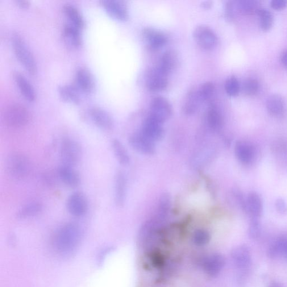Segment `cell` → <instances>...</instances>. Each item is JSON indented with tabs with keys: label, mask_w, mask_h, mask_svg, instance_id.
<instances>
[{
	"label": "cell",
	"mask_w": 287,
	"mask_h": 287,
	"mask_svg": "<svg viewBox=\"0 0 287 287\" xmlns=\"http://www.w3.org/2000/svg\"><path fill=\"white\" fill-rule=\"evenodd\" d=\"M82 239L81 226L76 223H66L58 231L54 245L59 255L64 257L72 256L77 251Z\"/></svg>",
	"instance_id": "6da1fadb"
},
{
	"label": "cell",
	"mask_w": 287,
	"mask_h": 287,
	"mask_svg": "<svg viewBox=\"0 0 287 287\" xmlns=\"http://www.w3.org/2000/svg\"><path fill=\"white\" fill-rule=\"evenodd\" d=\"M7 172L11 177L17 180L26 178L31 172L32 164L27 157L20 153H14L7 158Z\"/></svg>",
	"instance_id": "7a4b0ae2"
},
{
	"label": "cell",
	"mask_w": 287,
	"mask_h": 287,
	"mask_svg": "<svg viewBox=\"0 0 287 287\" xmlns=\"http://www.w3.org/2000/svg\"><path fill=\"white\" fill-rule=\"evenodd\" d=\"M11 43L15 55L20 64L29 74L35 75L37 72L36 62L24 41L19 35H14L12 37Z\"/></svg>",
	"instance_id": "3957f363"
},
{
	"label": "cell",
	"mask_w": 287,
	"mask_h": 287,
	"mask_svg": "<svg viewBox=\"0 0 287 287\" xmlns=\"http://www.w3.org/2000/svg\"><path fill=\"white\" fill-rule=\"evenodd\" d=\"M30 119V114L26 108L20 104L9 106L4 112V122L10 127H22L26 125Z\"/></svg>",
	"instance_id": "277c9868"
},
{
	"label": "cell",
	"mask_w": 287,
	"mask_h": 287,
	"mask_svg": "<svg viewBox=\"0 0 287 287\" xmlns=\"http://www.w3.org/2000/svg\"><path fill=\"white\" fill-rule=\"evenodd\" d=\"M60 156L64 165L73 166L80 161L82 156V148L77 141L66 138L62 140L60 148Z\"/></svg>",
	"instance_id": "5b68a950"
},
{
	"label": "cell",
	"mask_w": 287,
	"mask_h": 287,
	"mask_svg": "<svg viewBox=\"0 0 287 287\" xmlns=\"http://www.w3.org/2000/svg\"><path fill=\"white\" fill-rule=\"evenodd\" d=\"M172 114V108L167 99L162 97L154 98L150 107L151 117L162 123L168 120Z\"/></svg>",
	"instance_id": "8992f818"
},
{
	"label": "cell",
	"mask_w": 287,
	"mask_h": 287,
	"mask_svg": "<svg viewBox=\"0 0 287 287\" xmlns=\"http://www.w3.org/2000/svg\"><path fill=\"white\" fill-rule=\"evenodd\" d=\"M194 39L203 49L213 48L217 43V37L210 28L201 25L195 29L193 32Z\"/></svg>",
	"instance_id": "52a82bcc"
},
{
	"label": "cell",
	"mask_w": 287,
	"mask_h": 287,
	"mask_svg": "<svg viewBox=\"0 0 287 287\" xmlns=\"http://www.w3.org/2000/svg\"><path fill=\"white\" fill-rule=\"evenodd\" d=\"M128 141L133 149L143 155H153L156 153L155 143L145 136L141 131L132 134Z\"/></svg>",
	"instance_id": "ba28073f"
},
{
	"label": "cell",
	"mask_w": 287,
	"mask_h": 287,
	"mask_svg": "<svg viewBox=\"0 0 287 287\" xmlns=\"http://www.w3.org/2000/svg\"><path fill=\"white\" fill-rule=\"evenodd\" d=\"M66 206L70 214L80 217L84 215L88 210V202L84 194L76 192L69 197Z\"/></svg>",
	"instance_id": "9c48e42d"
},
{
	"label": "cell",
	"mask_w": 287,
	"mask_h": 287,
	"mask_svg": "<svg viewBox=\"0 0 287 287\" xmlns=\"http://www.w3.org/2000/svg\"><path fill=\"white\" fill-rule=\"evenodd\" d=\"M101 5L108 15L116 20L125 22L128 18V12L125 2L116 0L101 1Z\"/></svg>",
	"instance_id": "30bf717a"
},
{
	"label": "cell",
	"mask_w": 287,
	"mask_h": 287,
	"mask_svg": "<svg viewBox=\"0 0 287 287\" xmlns=\"http://www.w3.org/2000/svg\"><path fill=\"white\" fill-rule=\"evenodd\" d=\"M226 264V259L220 253H212L206 256L202 261V268L208 276H217Z\"/></svg>",
	"instance_id": "8fae6325"
},
{
	"label": "cell",
	"mask_w": 287,
	"mask_h": 287,
	"mask_svg": "<svg viewBox=\"0 0 287 287\" xmlns=\"http://www.w3.org/2000/svg\"><path fill=\"white\" fill-rule=\"evenodd\" d=\"M162 124L163 123L159 121L148 116L144 121L141 132L154 142L160 141L164 136V129Z\"/></svg>",
	"instance_id": "7c38bea8"
},
{
	"label": "cell",
	"mask_w": 287,
	"mask_h": 287,
	"mask_svg": "<svg viewBox=\"0 0 287 287\" xmlns=\"http://www.w3.org/2000/svg\"><path fill=\"white\" fill-rule=\"evenodd\" d=\"M235 152L237 159L244 164H251L255 160V149L247 141H238L235 145Z\"/></svg>",
	"instance_id": "4fadbf2b"
},
{
	"label": "cell",
	"mask_w": 287,
	"mask_h": 287,
	"mask_svg": "<svg viewBox=\"0 0 287 287\" xmlns=\"http://www.w3.org/2000/svg\"><path fill=\"white\" fill-rule=\"evenodd\" d=\"M147 88L151 91H160L164 90L168 85L167 75L161 72L157 68L150 72L147 78Z\"/></svg>",
	"instance_id": "5bb4252c"
},
{
	"label": "cell",
	"mask_w": 287,
	"mask_h": 287,
	"mask_svg": "<svg viewBox=\"0 0 287 287\" xmlns=\"http://www.w3.org/2000/svg\"><path fill=\"white\" fill-rule=\"evenodd\" d=\"M89 115L95 125L102 130L109 131L114 128V120L111 115L101 108H93L90 110Z\"/></svg>",
	"instance_id": "9a60e30c"
},
{
	"label": "cell",
	"mask_w": 287,
	"mask_h": 287,
	"mask_svg": "<svg viewBox=\"0 0 287 287\" xmlns=\"http://www.w3.org/2000/svg\"><path fill=\"white\" fill-rule=\"evenodd\" d=\"M263 211V203L260 195L255 192L248 194L246 198V212L251 218H259Z\"/></svg>",
	"instance_id": "2e32d148"
},
{
	"label": "cell",
	"mask_w": 287,
	"mask_h": 287,
	"mask_svg": "<svg viewBox=\"0 0 287 287\" xmlns=\"http://www.w3.org/2000/svg\"><path fill=\"white\" fill-rule=\"evenodd\" d=\"M143 35L149 46L153 49H159L164 47L168 41L167 37L164 33L155 29L145 28Z\"/></svg>",
	"instance_id": "e0dca14e"
},
{
	"label": "cell",
	"mask_w": 287,
	"mask_h": 287,
	"mask_svg": "<svg viewBox=\"0 0 287 287\" xmlns=\"http://www.w3.org/2000/svg\"><path fill=\"white\" fill-rule=\"evenodd\" d=\"M127 190V178L125 174L119 171L116 174L115 185V199L116 205L122 207L125 202Z\"/></svg>",
	"instance_id": "ac0fdd59"
},
{
	"label": "cell",
	"mask_w": 287,
	"mask_h": 287,
	"mask_svg": "<svg viewBox=\"0 0 287 287\" xmlns=\"http://www.w3.org/2000/svg\"><path fill=\"white\" fill-rule=\"evenodd\" d=\"M58 174L60 180L66 186L70 188H76L80 185L81 177L73 167L63 165L58 169Z\"/></svg>",
	"instance_id": "d6986e66"
},
{
	"label": "cell",
	"mask_w": 287,
	"mask_h": 287,
	"mask_svg": "<svg viewBox=\"0 0 287 287\" xmlns=\"http://www.w3.org/2000/svg\"><path fill=\"white\" fill-rule=\"evenodd\" d=\"M231 256L235 265L239 269H246L251 264V253L246 246L243 245L234 249Z\"/></svg>",
	"instance_id": "ffe728a7"
},
{
	"label": "cell",
	"mask_w": 287,
	"mask_h": 287,
	"mask_svg": "<svg viewBox=\"0 0 287 287\" xmlns=\"http://www.w3.org/2000/svg\"><path fill=\"white\" fill-rule=\"evenodd\" d=\"M76 78L78 88L82 91L89 93L93 90L95 86L94 78L88 69H78Z\"/></svg>",
	"instance_id": "44dd1931"
},
{
	"label": "cell",
	"mask_w": 287,
	"mask_h": 287,
	"mask_svg": "<svg viewBox=\"0 0 287 287\" xmlns=\"http://www.w3.org/2000/svg\"><path fill=\"white\" fill-rule=\"evenodd\" d=\"M14 78L16 85L23 97L28 101L33 102L36 99V93L31 83L22 74L15 73Z\"/></svg>",
	"instance_id": "7402d4cb"
},
{
	"label": "cell",
	"mask_w": 287,
	"mask_h": 287,
	"mask_svg": "<svg viewBox=\"0 0 287 287\" xmlns=\"http://www.w3.org/2000/svg\"><path fill=\"white\" fill-rule=\"evenodd\" d=\"M80 29L73 26L72 24L66 25L64 29V38L65 42L70 47L78 48L81 46L82 40Z\"/></svg>",
	"instance_id": "603a6c76"
},
{
	"label": "cell",
	"mask_w": 287,
	"mask_h": 287,
	"mask_svg": "<svg viewBox=\"0 0 287 287\" xmlns=\"http://www.w3.org/2000/svg\"><path fill=\"white\" fill-rule=\"evenodd\" d=\"M267 108L269 114L276 118L282 117L286 111L284 100L280 95L277 94L272 95L268 98Z\"/></svg>",
	"instance_id": "cb8c5ba5"
},
{
	"label": "cell",
	"mask_w": 287,
	"mask_h": 287,
	"mask_svg": "<svg viewBox=\"0 0 287 287\" xmlns=\"http://www.w3.org/2000/svg\"><path fill=\"white\" fill-rule=\"evenodd\" d=\"M177 59L176 53L173 51H166L162 56L159 64L157 68L161 72L168 76L170 73L172 72L173 69L176 67Z\"/></svg>",
	"instance_id": "d4e9b609"
},
{
	"label": "cell",
	"mask_w": 287,
	"mask_h": 287,
	"mask_svg": "<svg viewBox=\"0 0 287 287\" xmlns=\"http://www.w3.org/2000/svg\"><path fill=\"white\" fill-rule=\"evenodd\" d=\"M43 209V205L39 202H32L24 205L19 210L17 217L19 219H27L39 215Z\"/></svg>",
	"instance_id": "484cf974"
},
{
	"label": "cell",
	"mask_w": 287,
	"mask_h": 287,
	"mask_svg": "<svg viewBox=\"0 0 287 287\" xmlns=\"http://www.w3.org/2000/svg\"><path fill=\"white\" fill-rule=\"evenodd\" d=\"M64 12L73 26L81 29L85 27V21L77 8L70 4H66L64 6Z\"/></svg>",
	"instance_id": "4316f807"
},
{
	"label": "cell",
	"mask_w": 287,
	"mask_h": 287,
	"mask_svg": "<svg viewBox=\"0 0 287 287\" xmlns=\"http://www.w3.org/2000/svg\"><path fill=\"white\" fill-rule=\"evenodd\" d=\"M59 93L61 98L64 101L70 103L79 104L81 98L78 90L72 85H64L60 86Z\"/></svg>",
	"instance_id": "83f0119b"
},
{
	"label": "cell",
	"mask_w": 287,
	"mask_h": 287,
	"mask_svg": "<svg viewBox=\"0 0 287 287\" xmlns=\"http://www.w3.org/2000/svg\"><path fill=\"white\" fill-rule=\"evenodd\" d=\"M200 102H201L197 90H192L187 94L184 105L183 111L186 115H193L198 109Z\"/></svg>",
	"instance_id": "f1b7e54d"
},
{
	"label": "cell",
	"mask_w": 287,
	"mask_h": 287,
	"mask_svg": "<svg viewBox=\"0 0 287 287\" xmlns=\"http://www.w3.org/2000/svg\"><path fill=\"white\" fill-rule=\"evenodd\" d=\"M207 125L211 130L219 131L223 125V119L220 112L215 108L212 107L207 111L206 115Z\"/></svg>",
	"instance_id": "f546056e"
},
{
	"label": "cell",
	"mask_w": 287,
	"mask_h": 287,
	"mask_svg": "<svg viewBox=\"0 0 287 287\" xmlns=\"http://www.w3.org/2000/svg\"><path fill=\"white\" fill-rule=\"evenodd\" d=\"M112 147L116 159L121 164L126 165L130 163V156L127 150L119 139H115L112 141Z\"/></svg>",
	"instance_id": "4dcf8cb0"
},
{
	"label": "cell",
	"mask_w": 287,
	"mask_h": 287,
	"mask_svg": "<svg viewBox=\"0 0 287 287\" xmlns=\"http://www.w3.org/2000/svg\"><path fill=\"white\" fill-rule=\"evenodd\" d=\"M171 206V198L168 193L162 194L160 198L157 216L165 220Z\"/></svg>",
	"instance_id": "1f68e13d"
},
{
	"label": "cell",
	"mask_w": 287,
	"mask_h": 287,
	"mask_svg": "<svg viewBox=\"0 0 287 287\" xmlns=\"http://www.w3.org/2000/svg\"><path fill=\"white\" fill-rule=\"evenodd\" d=\"M287 245V237L279 239L270 246L268 250V255L270 258H275L279 255L284 254Z\"/></svg>",
	"instance_id": "d6a6232c"
},
{
	"label": "cell",
	"mask_w": 287,
	"mask_h": 287,
	"mask_svg": "<svg viewBox=\"0 0 287 287\" xmlns=\"http://www.w3.org/2000/svg\"><path fill=\"white\" fill-rule=\"evenodd\" d=\"M257 14L259 16L260 25L261 30L268 31L273 26L274 18L272 14L269 11L260 8Z\"/></svg>",
	"instance_id": "836d02e7"
},
{
	"label": "cell",
	"mask_w": 287,
	"mask_h": 287,
	"mask_svg": "<svg viewBox=\"0 0 287 287\" xmlns=\"http://www.w3.org/2000/svg\"><path fill=\"white\" fill-rule=\"evenodd\" d=\"M238 10L244 14H252L256 12L260 8L259 3L252 0H241L237 3Z\"/></svg>",
	"instance_id": "e575fe53"
},
{
	"label": "cell",
	"mask_w": 287,
	"mask_h": 287,
	"mask_svg": "<svg viewBox=\"0 0 287 287\" xmlns=\"http://www.w3.org/2000/svg\"><path fill=\"white\" fill-rule=\"evenodd\" d=\"M210 239L209 232L203 229L195 231L193 236V243L198 246H205L209 243Z\"/></svg>",
	"instance_id": "d590c367"
},
{
	"label": "cell",
	"mask_w": 287,
	"mask_h": 287,
	"mask_svg": "<svg viewBox=\"0 0 287 287\" xmlns=\"http://www.w3.org/2000/svg\"><path fill=\"white\" fill-rule=\"evenodd\" d=\"M214 86L213 83L206 82L204 83L198 91V93L201 102L206 101L213 95L214 92Z\"/></svg>",
	"instance_id": "8d00e7d4"
},
{
	"label": "cell",
	"mask_w": 287,
	"mask_h": 287,
	"mask_svg": "<svg viewBox=\"0 0 287 287\" xmlns=\"http://www.w3.org/2000/svg\"><path fill=\"white\" fill-rule=\"evenodd\" d=\"M224 88L228 95L235 97L239 94L240 85L239 82L235 77L229 78L226 81Z\"/></svg>",
	"instance_id": "74e56055"
},
{
	"label": "cell",
	"mask_w": 287,
	"mask_h": 287,
	"mask_svg": "<svg viewBox=\"0 0 287 287\" xmlns=\"http://www.w3.org/2000/svg\"><path fill=\"white\" fill-rule=\"evenodd\" d=\"M259 89V82L254 79H248L244 83L243 90L245 94L247 95H255Z\"/></svg>",
	"instance_id": "f35d334b"
},
{
	"label": "cell",
	"mask_w": 287,
	"mask_h": 287,
	"mask_svg": "<svg viewBox=\"0 0 287 287\" xmlns=\"http://www.w3.org/2000/svg\"><path fill=\"white\" fill-rule=\"evenodd\" d=\"M248 232L251 238L257 239L259 238L261 232L259 218H251Z\"/></svg>",
	"instance_id": "ab89813d"
},
{
	"label": "cell",
	"mask_w": 287,
	"mask_h": 287,
	"mask_svg": "<svg viewBox=\"0 0 287 287\" xmlns=\"http://www.w3.org/2000/svg\"><path fill=\"white\" fill-rule=\"evenodd\" d=\"M276 208L278 212L282 214H285L287 212V205L284 199H278L275 203Z\"/></svg>",
	"instance_id": "60d3db41"
},
{
	"label": "cell",
	"mask_w": 287,
	"mask_h": 287,
	"mask_svg": "<svg viewBox=\"0 0 287 287\" xmlns=\"http://www.w3.org/2000/svg\"><path fill=\"white\" fill-rule=\"evenodd\" d=\"M270 6L276 10H281L287 6V0H273L270 2Z\"/></svg>",
	"instance_id": "b9f144b4"
},
{
	"label": "cell",
	"mask_w": 287,
	"mask_h": 287,
	"mask_svg": "<svg viewBox=\"0 0 287 287\" xmlns=\"http://www.w3.org/2000/svg\"><path fill=\"white\" fill-rule=\"evenodd\" d=\"M224 11H225L226 18L229 21H231L234 18V6L231 1L226 2Z\"/></svg>",
	"instance_id": "7bdbcfd3"
},
{
	"label": "cell",
	"mask_w": 287,
	"mask_h": 287,
	"mask_svg": "<svg viewBox=\"0 0 287 287\" xmlns=\"http://www.w3.org/2000/svg\"><path fill=\"white\" fill-rule=\"evenodd\" d=\"M112 251V248H107L100 253L98 258V264H102L103 261L105 260L107 255Z\"/></svg>",
	"instance_id": "ee69618b"
},
{
	"label": "cell",
	"mask_w": 287,
	"mask_h": 287,
	"mask_svg": "<svg viewBox=\"0 0 287 287\" xmlns=\"http://www.w3.org/2000/svg\"><path fill=\"white\" fill-rule=\"evenodd\" d=\"M16 3L22 9H27L30 5L28 1H24V0H17V1H16Z\"/></svg>",
	"instance_id": "f6af8a7d"
},
{
	"label": "cell",
	"mask_w": 287,
	"mask_h": 287,
	"mask_svg": "<svg viewBox=\"0 0 287 287\" xmlns=\"http://www.w3.org/2000/svg\"><path fill=\"white\" fill-rule=\"evenodd\" d=\"M281 60L283 65L287 68V51H286L284 54H283Z\"/></svg>",
	"instance_id": "bcb514c9"
},
{
	"label": "cell",
	"mask_w": 287,
	"mask_h": 287,
	"mask_svg": "<svg viewBox=\"0 0 287 287\" xmlns=\"http://www.w3.org/2000/svg\"><path fill=\"white\" fill-rule=\"evenodd\" d=\"M202 6L204 9H210L212 6V3L210 1H205L202 3Z\"/></svg>",
	"instance_id": "7dc6e473"
},
{
	"label": "cell",
	"mask_w": 287,
	"mask_h": 287,
	"mask_svg": "<svg viewBox=\"0 0 287 287\" xmlns=\"http://www.w3.org/2000/svg\"><path fill=\"white\" fill-rule=\"evenodd\" d=\"M269 287H282V286L280 284H279V283L274 282L270 284Z\"/></svg>",
	"instance_id": "c3c4849f"
},
{
	"label": "cell",
	"mask_w": 287,
	"mask_h": 287,
	"mask_svg": "<svg viewBox=\"0 0 287 287\" xmlns=\"http://www.w3.org/2000/svg\"><path fill=\"white\" fill-rule=\"evenodd\" d=\"M284 255H285V256L287 257V245Z\"/></svg>",
	"instance_id": "681fc988"
}]
</instances>
